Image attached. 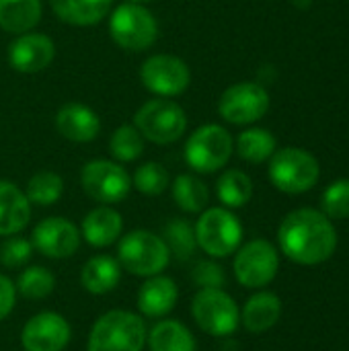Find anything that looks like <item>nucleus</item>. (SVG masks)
Returning a JSON list of instances; mask_svg holds the SVG:
<instances>
[{"label": "nucleus", "mask_w": 349, "mask_h": 351, "mask_svg": "<svg viewBox=\"0 0 349 351\" xmlns=\"http://www.w3.org/2000/svg\"><path fill=\"white\" fill-rule=\"evenodd\" d=\"M31 220V202L10 181H0V237L21 232Z\"/></svg>", "instance_id": "19"}, {"label": "nucleus", "mask_w": 349, "mask_h": 351, "mask_svg": "<svg viewBox=\"0 0 349 351\" xmlns=\"http://www.w3.org/2000/svg\"><path fill=\"white\" fill-rule=\"evenodd\" d=\"M146 337L142 317L130 311H109L93 325L86 351H142Z\"/></svg>", "instance_id": "2"}, {"label": "nucleus", "mask_w": 349, "mask_h": 351, "mask_svg": "<svg viewBox=\"0 0 349 351\" xmlns=\"http://www.w3.org/2000/svg\"><path fill=\"white\" fill-rule=\"evenodd\" d=\"M134 125L142 138L154 144H171L183 136L187 117L177 103L169 99H152L138 109Z\"/></svg>", "instance_id": "7"}, {"label": "nucleus", "mask_w": 349, "mask_h": 351, "mask_svg": "<svg viewBox=\"0 0 349 351\" xmlns=\"http://www.w3.org/2000/svg\"><path fill=\"white\" fill-rule=\"evenodd\" d=\"M278 243L288 259L300 265H319L335 253L337 232L323 212L302 208L284 218Z\"/></svg>", "instance_id": "1"}, {"label": "nucleus", "mask_w": 349, "mask_h": 351, "mask_svg": "<svg viewBox=\"0 0 349 351\" xmlns=\"http://www.w3.org/2000/svg\"><path fill=\"white\" fill-rule=\"evenodd\" d=\"M53 56H56L53 41L41 33H23L8 47L10 66L25 74L41 72L51 64Z\"/></svg>", "instance_id": "16"}, {"label": "nucleus", "mask_w": 349, "mask_h": 351, "mask_svg": "<svg viewBox=\"0 0 349 351\" xmlns=\"http://www.w3.org/2000/svg\"><path fill=\"white\" fill-rule=\"evenodd\" d=\"M109 152L119 162H132L144 152V140L142 134L136 130V125H121L113 132L109 142Z\"/></svg>", "instance_id": "32"}, {"label": "nucleus", "mask_w": 349, "mask_h": 351, "mask_svg": "<svg viewBox=\"0 0 349 351\" xmlns=\"http://www.w3.org/2000/svg\"><path fill=\"white\" fill-rule=\"evenodd\" d=\"M269 109V95L257 82H239L226 88L218 101V111L228 123L247 125L261 119Z\"/></svg>", "instance_id": "11"}, {"label": "nucleus", "mask_w": 349, "mask_h": 351, "mask_svg": "<svg viewBox=\"0 0 349 351\" xmlns=\"http://www.w3.org/2000/svg\"><path fill=\"white\" fill-rule=\"evenodd\" d=\"M171 253L163 237L148 230L128 232L117 245V261L132 276L152 278L169 265Z\"/></svg>", "instance_id": "3"}, {"label": "nucleus", "mask_w": 349, "mask_h": 351, "mask_svg": "<svg viewBox=\"0 0 349 351\" xmlns=\"http://www.w3.org/2000/svg\"><path fill=\"white\" fill-rule=\"evenodd\" d=\"M163 241L167 243L169 253H173L179 261H187L195 253V247H197L195 228L187 220H181V218H175L165 226Z\"/></svg>", "instance_id": "30"}, {"label": "nucleus", "mask_w": 349, "mask_h": 351, "mask_svg": "<svg viewBox=\"0 0 349 351\" xmlns=\"http://www.w3.org/2000/svg\"><path fill=\"white\" fill-rule=\"evenodd\" d=\"M177 298H179L177 284L171 278L158 274V276L148 278L140 286V292H138V311L144 317L160 319V317H167L175 308Z\"/></svg>", "instance_id": "17"}, {"label": "nucleus", "mask_w": 349, "mask_h": 351, "mask_svg": "<svg viewBox=\"0 0 349 351\" xmlns=\"http://www.w3.org/2000/svg\"><path fill=\"white\" fill-rule=\"evenodd\" d=\"M123 220L119 212H115L109 206L95 208L88 212L82 220V237L91 247H109L121 237Z\"/></svg>", "instance_id": "20"}, {"label": "nucleus", "mask_w": 349, "mask_h": 351, "mask_svg": "<svg viewBox=\"0 0 349 351\" xmlns=\"http://www.w3.org/2000/svg\"><path fill=\"white\" fill-rule=\"evenodd\" d=\"M31 253H33L31 241L12 234L0 245V263H4L6 267H19L31 259Z\"/></svg>", "instance_id": "35"}, {"label": "nucleus", "mask_w": 349, "mask_h": 351, "mask_svg": "<svg viewBox=\"0 0 349 351\" xmlns=\"http://www.w3.org/2000/svg\"><path fill=\"white\" fill-rule=\"evenodd\" d=\"M14 286H16V292L25 296L27 300H43L53 292L56 278L49 269L41 265H31L19 276Z\"/></svg>", "instance_id": "29"}, {"label": "nucleus", "mask_w": 349, "mask_h": 351, "mask_svg": "<svg viewBox=\"0 0 349 351\" xmlns=\"http://www.w3.org/2000/svg\"><path fill=\"white\" fill-rule=\"evenodd\" d=\"M134 4H140V2H150V0H132Z\"/></svg>", "instance_id": "38"}, {"label": "nucleus", "mask_w": 349, "mask_h": 351, "mask_svg": "<svg viewBox=\"0 0 349 351\" xmlns=\"http://www.w3.org/2000/svg\"><path fill=\"white\" fill-rule=\"evenodd\" d=\"M173 197L175 204L187 212V214H197L204 212V208L208 206L210 193L208 187L193 175H179L173 183Z\"/></svg>", "instance_id": "26"}, {"label": "nucleus", "mask_w": 349, "mask_h": 351, "mask_svg": "<svg viewBox=\"0 0 349 351\" xmlns=\"http://www.w3.org/2000/svg\"><path fill=\"white\" fill-rule=\"evenodd\" d=\"M237 150H239V156L243 160L259 165V162L272 158V154L276 152V138L267 130L253 128V130H247L239 136Z\"/></svg>", "instance_id": "27"}, {"label": "nucleus", "mask_w": 349, "mask_h": 351, "mask_svg": "<svg viewBox=\"0 0 349 351\" xmlns=\"http://www.w3.org/2000/svg\"><path fill=\"white\" fill-rule=\"evenodd\" d=\"M317 158L300 148H282L272 154L269 179L284 193H304L319 181Z\"/></svg>", "instance_id": "6"}, {"label": "nucleus", "mask_w": 349, "mask_h": 351, "mask_svg": "<svg viewBox=\"0 0 349 351\" xmlns=\"http://www.w3.org/2000/svg\"><path fill=\"white\" fill-rule=\"evenodd\" d=\"M232 154L230 134L216 123L195 130L185 144V160L197 173H216Z\"/></svg>", "instance_id": "9"}, {"label": "nucleus", "mask_w": 349, "mask_h": 351, "mask_svg": "<svg viewBox=\"0 0 349 351\" xmlns=\"http://www.w3.org/2000/svg\"><path fill=\"white\" fill-rule=\"evenodd\" d=\"M121 280V265L111 255H97L91 257L80 271V284L86 292L101 296L109 294L117 288Z\"/></svg>", "instance_id": "21"}, {"label": "nucleus", "mask_w": 349, "mask_h": 351, "mask_svg": "<svg viewBox=\"0 0 349 351\" xmlns=\"http://www.w3.org/2000/svg\"><path fill=\"white\" fill-rule=\"evenodd\" d=\"M16 302V286L10 282V278L0 274V321H4Z\"/></svg>", "instance_id": "37"}, {"label": "nucleus", "mask_w": 349, "mask_h": 351, "mask_svg": "<svg viewBox=\"0 0 349 351\" xmlns=\"http://www.w3.org/2000/svg\"><path fill=\"white\" fill-rule=\"evenodd\" d=\"M193 228L197 247L216 259L232 255L243 241V226L239 218L224 208L206 210Z\"/></svg>", "instance_id": "5"}, {"label": "nucleus", "mask_w": 349, "mask_h": 351, "mask_svg": "<svg viewBox=\"0 0 349 351\" xmlns=\"http://www.w3.org/2000/svg\"><path fill=\"white\" fill-rule=\"evenodd\" d=\"M56 128L66 140L91 142L97 138V134L101 130V121L93 109L84 107L80 103H68L58 111Z\"/></svg>", "instance_id": "18"}, {"label": "nucleus", "mask_w": 349, "mask_h": 351, "mask_svg": "<svg viewBox=\"0 0 349 351\" xmlns=\"http://www.w3.org/2000/svg\"><path fill=\"white\" fill-rule=\"evenodd\" d=\"M31 245L49 259H66L78 251L80 230L66 218H45L35 226Z\"/></svg>", "instance_id": "15"}, {"label": "nucleus", "mask_w": 349, "mask_h": 351, "mask_svg": "<svg viewBox=\"0 0 349 351\" xmlns=\"http://www.w3.org/2000/svg\"><path fill=\"white\" fill-rule=\"evenodd\" d=\"M113 0H51L56 16L64 23L86 27L107 16Z\"/></svg>", "instance_id": "23"}, {"label": "nucleus", "mask_w": 349, "mask_h": 351, "mask_svg": "<svg viewBox=\"0 0 349 351\" xmlns=\"http://www.w3.org/2000/svg\"><path fill=\"white\" fill-rule=\"evenodd\" d=\"M109 31L119 47L130 51H142L156 41L158 23L150 10L140 4L128 2L111 12Z\"/></svg>", "instance_id": "8"}, {"label": "nucleus", "mask_w": 349, "mask_h": 351, "mask_svg": "<svg viewBox=\"0 0 349 351\" xmlns=\"http://www.w3.org/2000/svg\"><path fill=\"white\" fill-rule=\"evenodd\" d=\"M216 191H218V199L226 208H243L245 204H249L253 195V183L243 171L232 169L218 179Z\"/></svg>", "instance_id": "28"}, {"label": "nucleus", "mask_w": 349, "mask_h": 351, "mask_svg": "<svg viewBox=\"0 0 349 351\" xmlns=\"http://www.w3.org/2000/svg\"><path fill=\"white\" fill-rule=\"evenodd\" d=\"M146 343L150 351H195L193 333L179 321H158L148 337Z\"/></svg>", "instance_id": "24"}, {"label": "nucleus", "mask_w": 349, "mask_h": 351, "mask_svg": "<svg viewBox=\"0 0 349 351\" xmlns=\"http://www.w3.org/2000/svg\"><path fill=\"white\" fill-rule=\"evenodd\" d=\"M41 19V0H0V27L6 33H29Z\"/></svg>", "instance_id": "25"}, {"label": "nucleus", "mask_w": 349, "mask_h": 351, "mask_svg": "<svg viewBox=\"0 0 349 351\" xmlns=\"http://www.w3.org/2000/svg\"><path fill=\"white\" fill-rule=\"evenodd\" d=\"M72 335L68 321L58 313H39L31 317L21 333L25 351H64Z\"/></svg>", "instance_id": "14"}, {"label": "nucleus", "mask_w": 349, "mask_h": 351, "mask_svg": "<svg viewBox=\"0 0 349 351\" xmlns=\"http://www.w3.org/2000/svg\"><path fill=\"white\" fill-rule=\"evenodd\" d=\"M140 78L144 86L158 97H177L189 86L191 74L181 58L158 53L144 62Z\"/></svg>", "instance_id": "13"}, {"label": "nucleus", "mask_w": 349, "mask_h": 351, "mask_svg": "<svg viewBox=\"0 0 349 351\" xmlns=\"http://www.w3.org/2000/svg\"><path fill=\"white\" fill-rule=\"evenodd\" d=\"M193 282L200 288H222L224 286V269L212 261H200L193 269Z\"/></svg>", "instance_id": "36"}, {"label": "nucleus", "mask_w": 349, "mask_h": 351, "mask_svg": "<svg viewBox=\"0 0 349 351\" xmlns=\"http://www.w3.org/2000/svg\"><path fill=\"white\" fill-rule=\"evenodd\" d=\"M282 315V302L272 292H257L251 296L241 313V321L247 331L251 333H265L269 331Z\"/></svg>", "instance_id": "22"}, {"label": "nucleus", "mask_w": 349, "mask_h": 351, "mask_svg": "<svg viewBox=\"0 0 349 351\" xmlns=\"http://www.w3.org/2000/svg\"><path fill=\"white\" fill-rule=\"evenodd\" d=\"M323 214L333 220L349 218V179H339L331 183L321 197Z\"/></svg>", "instance_id": "34"}, {"label": "nucleus", "mask_w": 349, "mask_h": 351, "mask_svg": "<svg viewBox=\"0 0 349 351\" xmlns=\"http://www.w3.org/2000/svg\"><path fill=\"white\" fill-rule=\"evenodd\" d=\"M132 183L144 195H160L169 187V171L158 162H146L138 167Z\"/></svg>", "instance_id": "33"}, {"label": "nucleus", "mask_w": 349, "mask_h": 351, "mask_svg": "<svg viewBox=\"0 0 349 351\" xmlns=\"http://www.w3.org/2000/svg\"><path fill=\"white\" fill-rule=\"evenodd\" d=\"M84 193L101 204L123 202L132 189V177L123 167L111 160H91L80 173Z\"/></svg>", "instance_id": "10"}, {"label": "nucleus", "mask_w": 349, "mask_h": 351, "mask_svg": "<svg viewBox=\"0 0 349 351\" xmlns=\"http://www.w3.org/2000/svg\"><path fill=\"white\" fill-rule=\"evenodd\" d=\"M280 267L278 251L272 243L257 239L247 243L234 257V276L245 288L267 286Z\"/></svg>", "instance_id": "12"}, {"label": "nucleus", "mask_w": 349, "mask_h": 351, "mask_svg": "<svg viewBox=\"0 0 349 351\" xmlns=\"http://www.w3.org/2000/svg\"><path fill=\"white\" fill-rule=\"evenodd\" d=\"M191 315L197 327L212 337H228L241 323L237 302L222 288H202L193 296Z\"/></svg>", "instance_id": "4"}, {"label": "nucleus", "mask_w": 349, "mask_h": 351, "mask_svg": "<svg viewBox=\"0 0 349 351\" xmlns=\"http://www.w3.org/2000/svg\"><path fill=\"white\" fill-rule=\"evenodd\" d=\"M62 191H64L62 177L58 173H51V171H41L29 179L25 195L31 204L51 206L62 197Z\"/></svg>", "instance_id": "31"}]
</instances>
